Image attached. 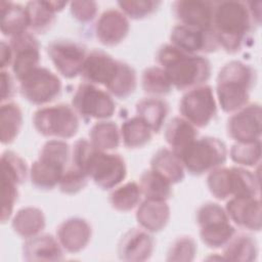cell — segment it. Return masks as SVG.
<instances>
[{
  "instance_id": "6da1fadb",
  "label": "cell",
  "mask_w": 262,
  "mask_h": 262,
  "mask_svg": "<svg viewBox=\"0 0 262 262\" xmlns=\"http://www.w3.org/2000/svg\"><path fill=\"white\" fill-rule=\"evenodd\" d=\"M261 2H214L212 30L219 47L228 53L242 50L251 32L260 25Z\"/></svg>"
},
{
  "instance_id": "7a4b0ae2",
  "label": "cell",
  "mask_w": 262,
  "mask_h": 262,
  "mask_svg": "<svg viewBox=\"0 0 262 262\" xmlns=\"http://www.w3.org/2000/svg\"><path fill=\"white\" fill-rule=\"evenodd\" d=\"M71 157V164L86 173L102 189L115 188L126 178L124 159L118 154L96 149L87 139L75 142Z\"/></svg>"
},
{
  "instance_id": "3957f363",
  "label": "cell",
  "mask_w": 262,
  "mask_h": 262,
  "mask_svg": "<svg viewBox=\"0 0 262 262\" xmlns=\"http://www.w3.org/2000/svg\"><path fill=\"white\" fill-rule=\"evenodd\" d=\"M157 60L172 87L178 90L204 85L211 77V63L206 57L183 52L171 44H165L158 50Z\"/></svg>"
},
{
  "instance_id": "277c9868",
  "label": "cell",
  "mask_w": 262,
  "mask_h": 262,
  "mask_svg": "<svg viewBox=\"0 0 262 262\" xmlns=\"http://www.w3.org/2000/svg\"><path fill=\"white\" fill-rule=\"evenodd\" d=\"M256 71L239 60L227 62L217 76V102L225 113H235L248 104L255 86Z\"/></svg>"
},
{
  "instance_id": "5b68a950",
  "label": "cell",
  "mask_w": 262,
  "mask_h": 262,
  "mask_svg": "<svg viewBox=\"0 0 262 262\" xmlns=\"http://www.w3.org/2000/svg\"><path fill=\"white\" fill-rule=\"evenodd\" d=\"M70 151V146L66 141L61 139L48 140L30 168L29 174L32 184L44 190L57 186L67 169Z\"/></svg>"
},
{
  "instance_id": "8992f818",
  "label": "cell",
  "mask_w": 262,
  "mask_h": 262,
  "mask_svg": "<svg viewBox=\"0 0 262 262\" xmlns=\"http://www.w3.org/2000/svg\"><path fill=\"white\" fill-rule=\"evenodd\" d=\"M210 192L220 201L235 196H259V178L245 167H219L207 178Z\"/></svg>"
},
{
  "instance_id": "52a82bcc",
  "label": "cell",
  "mask_w": 262,
  "mask_h": 262,
  "mask_svg": "<svg viewBox=\"0 0 262 262\" xmlns=\"http://www.w3.org/2000/svg\"><path fill=\"white\" fill-rule=\"evenodd\" d=\"M180 159L188 173L200 176L221 167L226 162L227 148L223 141L215 137L195 138Z\"/></svg>"
},
{
  "instance_id": "ba28073f",
  "label": "cell",
  "mask_w": 262,
  "mask_h": 262,
  "mask_svg": "<svg viewBox=\"0 0 262 262\" xmlns=\"http://www.w3.org/2000/svg\"><path fill=\"white\" fill-rule=\"evenodd\" d=\"M33 125L45 137L68 139L77 134L79 117L73 106L68 104L45 105L34 113Z\"/></svg>"
},
{
  "instance_id": "9c48e42d",
  "label": "cell",
  "mask_w": 262,
  "mask_h": 262,
  "mask_svg": "<svg viewBox=\"0 0 262 262\" xmlns=\"http://www.w3.org/2000/svg\"><path fill=\"white\" fill-rule=\"evenodd\" d=\"M196 223L202 242L209 248L220 249L235 233L225 209L216 203H206L196 211Z\"/></svg>"
},
{
  "instance_id": "30bf717a",
  "label": "cell",
  "mask_w": 262,
  "mask_h": 262,
  "mask_svg": "<svg viewBox=\"0 0 262 262\" xmlns=\"http://www.w3.org/2000/svg\"><path fill=\"white\" fill-rule=\"evenodd\" d=\"M2 169V208L1 221L6 222L12 215L18 196V186L23 184L30 171L26 161L17 154L6 150L1 156Z\"/></svg>"
},
{
  "instance_id": "8fae6325",
  "label": "cell",
  "mask_w": 262,
  "mask_h": 262,
  "mask_svg": "<svg viewBox=\"0 0 262 262\" xmlns=\"http://www.w3.org/2000/svg\"><path fill=\"white\" fill-rule=\"evenodd\" d=\"M72 105L76 113L85 120L104 121L111 118L116 111V103L107 91L86 82L77 87Z\"/></svg>"
},
{
  "instance_id": "7c38bea8",
  "label": "cell",
  "mask_w": 262,
  "mask_h": 262,
  "mask_svg": "<svg viewBox=\"0 0 262 262\" xmlns=\"http://www.w3.org/2000/svg\"><path fill=\"white\" fill-rule=\"evenodd\" d=\"M179 112L195 128L206 127L217 114V100L213 89L204 84L187 90L180 100Z\"/></svg>"
},
{
  "instance_id": "4fadbf2b",
  "label": "cell",
  "mask_w": 262,
  "mask_h": 262,
  "mask_svg": "<svg viewBox=\"0 0 262 262\" xmlns=\"http://www.w3.org/2000/svg\"><path fill=\"white\" fill-rule=\"evenodd\" d=\"M19 91L29 102L44 105L60 94L61 81L48 69L38 67L19 80Z\"/></svg>"
},
{
  "instance_id": "5bb4252c",
  "label": "cell",
  "mask_w": 262,
  "mask_h": 262,
  "mask_svg": "<svg viewBox=\"0 0 262 262\" xmlns=\"http://www.w3.org/2000/svg\"><path fill=\"white\" fill-rule=\"evenodd\" d=\"M47 53L56 71L67 79H73L81 74L87 56L86 48L82 44L67 39L50 42Z\"/></svg>"
},
{
  "instance_id": "9a60e30c",
  "label": "cell",
  "mask_w": 262,
  "mask_h": 262,
  "mask_svg": "<svg viewBox=\"0 0 262 262\" xmlns=\"http://www.w3.org/2000/svg\"><path fill=\"white\" fill-rule=\"evenodd\" d=\"M261 106L258 103L247 104L233 113L228 119L227 135L236 142L249 143L261 138Z\"/></svg>"
},
{
  "instance_id": "2e32d148",
  "label": "cell",
  "mask_w": 262,
  "mask_h": 262,
  "mask_svg": "<svg viewBox=\"0 0 262 262\" xmlns=\"http://www.w3.org/2000/svg\"><path fill=\"white\" fill-rule=\"evenodd\" d=\"M12 50L11 70L14 77L19 81L40 62V44L32 33L26 32L10 38L8 42Z\"/></svg>"
},
{
  "instance_id": "e0dca14e",
  "label": "cell",
  "mask_w": 262,
  "mask_h": 262,
  "mask_svg": "<svg viewBox=\"0 0 262 262\" xmlns=\"http://www.w3.org/2000/svg\"><path fill=\"white\" fill-rule=\"evenodd\" d=\"M171 45L189 53H209L219 47L213 30H199L183 25H176L170 34Z\"/></svg>"
},
{
  "instance_id": "ac0fdd59",
  "label": "cell",
  "mask_w": 262,
  "mask_h": 262,
  "mask_svg": "<svg viewBox=\"0 0 262 262\" xmlns=\"http://www.w3.org/2000/svg\"><path fill=\"white\" fill-rule=\"evenodd\" d=\"M120 62L108 53L94 49L87 53L80 75L84 82L103 86L107 90L117 76Z\"/></svg>"
},
{
  "instance_id": "d6986e66",
  "label": "cell",
  "mask_w": 262,
  "mask_h": 262,
  "mask_svg": "<svg viewBox=\"0 0 262 262\" xmlns=\"http://www.w3.org/2000/svg\"><path fill=\"white\" fill-rule=\"evenodd\" d=\"M225 211L229 220L239 228L260 231L262 219L259 196L231 198L226 203Z\"/></svg>"
},
{
  "instance_id": "ffe728a7",
  "label": "cell",
  "mask_w": 262,
  "mask_h": 262,
  "mask_svg": "<svg viewBox=\"0 0 262 262\" xmlns=\"http://www.w3.org/2000/svg\"><path fill=\"white\" fill-rule=\"evenodd\" d=\"M172 9L179 25L199 30H212L214 2L201 0L176 1L173 3Z\"/></svg>"
},
{
  "instance_id": "44dd1931",
  "label": "cell",
  "mask_w": 262,
  "mask_h": 262,
  "mask_svg": "<svg viewBox=\"0 0 262 262\" xmlns=\"http://www.w3.org/2000/svg\"><path fill=\"white\" fill-rule=\"evenodd\" d=\"M130 24L128 17L119 9L103 11L95 24V37L105 46L120 44L128 35Z\"/></svg>"
},
{
  "instance_id": "7402d4cb",
  "label": "cell",
  "mask_w": 262,
  "mask_h": 262,
  "mask_svg": "<svg viewBox=\"0 0 262 262\" xmlns=\"http://www.w3.org/2000/svg\"><path fill=\"white\" fill-rule=\"evenodd\" d=\"M155 248V239L143 228L127 230L118 245V255L125 261H145L149 259Z\"/></svg>"
},
{
  "instance_id": "603a6c76",
  "label": "cell",
  "mask_w": 262,
  "mask_h": 262,
  "mask_svg": "<svg viewBox=\"0 0 262 262\" xmlns=\"http://www.w3.org/2000/svg\"><path fill=\"white\" fill-rule=\"evenodd\" d=\"M91 225L83 218L64 220L56 229V238L63 250L78 253L84 250L91 239Z\"/></svg>"
},
{
  "instance_id": "cb8c5ba5",
  "label": "cell",
  "mask_w": 262,
  "mask_h": 262,
  "mask_svg": "<svg viewBox=\"0 0 262 262\" xmlns=\"http://www.w3.org/2000/svg\"><path fill=\"white\" fill-rule=\"evenodd\" d=\"M61 1H30L26 5L29 29L36 34H45L56 20V12H59L67 5Z\"/></svg>"
},
{
  "instance_id": "d4e9b609",
  "label": "cell",
  "mask_w": 262,
  "mask_h": 262,
  "mask_svg": "<svg viewBox=\"0 0 262 262\" xmlns=\"http://www.w3.org/2000/svg\"><path fill=\"white\" fill-rule=\"evenodd\" d=\"M62 247L50 234H38L24 244V259L27 261H58L62 259Z\"/></svg>"
},
{
  "instance_id": "484cf974",
  "label": "cell",
  "mask_w": 262,
  "mask_h": 262,
  "mask_svg": "<svg viewBox=\"0 0 262 262\" xmlns=\"http://www.w3.org/2000/svg\"><path fill=\"white\" fill-rule=\"evenodd\" d=\"M170 219V208L166 201L144 200L136 211V220L141 228L148 232H159L166 227Z\"/></svg>"
},
{
  "instance_id": "4316f807",
  "label": "cell",
  "mask_w": 262,
  "mask_h": 262,
  "mask_svg": "<svg viewBox=\"0 0 262 262\" xmlns=\"http://www.w3.org/2000/svg\"><path fill=\"white\" fill-rule=\"evenodd\" d=\"M195 138L196 128L182 117H174L165 128L166 142L179 157Z\"/></svg>"
},
{
  "instance_id": "83f0119b",
  "label": "cell",
  "mask_w": 262,
  "mask_h": 262,
  "mask_svg": "<svg viewBox=\"0 0 262 262\" xmlns=\"http://www.w3.org/2000/svg\"><path fill=\"white\" fill-rule=\"evenodd\" d=\"M1 32L9 38L28 32L29 17L25 6L11 1H1Z\"/></svg>"
},
{
  "instance_id": "f1b7e54d",
  "label": "cell",
  "mask_w": 262,
  "mask_h": 262,
  "mask_svg": "<svg viewBox=\"0 0 262 262\" xmlns=\"http://www.w3.org/2000/svg\"><path fill=\"white\" fill-rule=\"evenodd\" d=\"M150 169L158 172L172 184L180 182L184 178V166L180 157L172 149L162 147L150 160Z\"/></svg>"
},
{
  "instance_id": "f546056e",
  "label": "cell",
  "mask_w": 262,
  "mask_h": 262,
  "mask_svg": "<svg viewBox=\"0 0 262 262\" xmlns=\"http://www.w3.org/2000/svg\"><path fill=\"white\" fill-rule=\"evenodd\" d=\"M11 226L15 233L27 239L42 232L45 227V217L40 209L26 207L14 215Z\"/></svg>"
},
{
  "instance_id": "4dcf8cb0",
  "label": "cell",
  "mask_w": 262,
  "mask_h": 262,
  "mask_svg": "<svg viewBox=\"0 0 262 262\" xmlns=\"http://www.w3.org/2000/svg\"><path fill=\"white\" fill-rule=\"evenodd\" d=\"M169 112L168 104L159 97H146L136 103V116L142 119L154 133H159Z\"/></svg>"
},
{
  "instance_id": "1f68e13d",
  "label": "cell",
  "mask_w": 262,
  "mask_h": 262,
  "mask_svg": "<svg viewBox=\"0 0 262 262\" xmlns=\"http://www.w3.org/2000/svg\"><path fill=\"white\" fill-rule=\"evenodd\" d=\"M258 247L256 239L247 233H234L223 247V259L250 262L256 259Z\"/></svg>"
},
{
  "instance_id": "d6a6232c",
  "label": "cell",
  "mask_w": 262,
  "mask_h": 262,
  "mask_svg": "<svg viewBox=\"0 0 262 262\" xmlns=\"http://www.w3.org/2000/svg\"><path fill=\"white\" fill-rule=\"evenodd\" d=\"M121 139L128 148H138L147 144L154 132L148 125L138 116L127 119L120 129Z\"/></svg>"
},
{
  "instance_id": "836d02e7",
  "label": "cell",
  "mask_w": 262,
  "mask_h": 262,
  "mask_svg": "<svg viewBox=\"0 0 262 262\" xmlns=\"http://www.w3.org/2000/svg\"><path fill=\"white\" fill-rule=\"evenodd\" d=\"M172 183L154 170L144 171L139 179V187L145 200L167 201L172 195Z\"/></svg>"
},
{
  "instance_id": "e575fe53",
  "label": "cell",
  "mask_w": 262,
  "mask_h": 262,
  "mask_svg": "<svg viewBox=\"0 0 262 262\" xmlns=\"http://www.w3.org/2000/svg\"><path fill=\"white\" fill-rule=\"evenodd\" d=\"M23 125V114L18 104L7 101L1 103L0 131L1 142L9 144L17 137Z\"/></svg>"
},
{
  "instance_id": "d590c367",
  "label": "cell",
  "mask_w": 262,
  "mask_h": 262,
  "mask_svg": "<svg viewBox=\"0 0 262 262\" xmlns=\"http://www.w3.org/2000/svg\"><path fill=\"white\" fill-rule=\"evenodd\" d=\"M89 141L98 150L111 151L120 144L121 134L116 123L99 121L89 131Z\"/></svg>"
},
{
  "instance_id": "8d00e7d4",
  "label": "cell",
  "mask_w": 262,
  "mask_h": 262,
  "mask_svg": "<svg viewBox=\"0 0 262 262\" xmlns=\"http://www.w3.org/2000/svg\"><path fill=\"white\" fill-rule=\"evenodd\" d=\"M141 195L139 184L130 181L115 187L108 196V202L115 210L129 212L139 205Z\"/></svg>"
},
{
  "instance_id": "74e56055",
  "label": "cell",
  "mask_w": 262,
  "mask_h": 262,
  "mask_svg": "<svg viewBox=\"0 0 262 262\" xmlns=\"http://www.w3.org/2000/svg\"><path fill=\"white\" fill-rule=\"evenodd\" d=\"M143 91L150 97H158L168 94L173 88L165 71L161 67L146 68L141 77Z\"/></svg>"
},
{
  "instance_id": "f35d334b",
  "label": "cell",
  "mask_w": 262,
  "mask_h": 262,
  "mask_svg": "<svg viewBox=\"0 0 262 262\" xmlns=\"http://www.w3.org/2000/svg\"><path fill=\"white\" fill-rule=\"evenodd\" d=\"M137 76L135 70L128 63L121 61L117 76L108 87L107 92L117 98L125 99L136 89Z\"/></svg>"
},
{
  "instance_id": "ab89813d",
  "label": "cell",
  "mask_w": 262,
  "mask_h": 262,
  "mask_svg": "<svg viewBox=\"0 0 262 262\" xmlns=\"http://www.w3.org/2000/svg\"><path fill=\"white\" fill-rule=\"evenodd\" d=\"M230 159L242 167H255L261 160V141L234 143L229 151Z\"/></svg>"
},
{
  "instance_id": "60d3db41",
  "label": "cell",
  "mask_w": 262,
  "mask_h": 262,
  "mask_svg": "<svg viewBox=\"0 0 262 262\" xmlns=\"http://www.w3.org/2000/svg\"><path fill=\"white\" fill-rule=\"evenodd\" d=\"M88 178L86 173L71 165L64 170L58 183V187L63 193L74 194L81 191L87 185Z\"/></svg>"
},
{
  "instance_id": "b9f144b4",
  "label": "cell",
  "mask_w": 262,
  "mask_h": 262,
  "mask_svg": "<svg viewBox=\"0 0 262 262\" xmlns=\"http://www.w3.org/2000/svg\"><path fill=\"white\" fill-rule=\"evenodd\" d=\"M160 1L152 0H131L119 1L120 10L129 18L141 19L154 13L160 6Z\"/></svg>"
},
{
  "instance_id": "7bdbcfd3",
  "label": "cell",
  "mask_w": 262,
  "mask_h": 262,
  "mask_svg": "<svg viewBox=\"0 0 262 262\" xmlns=\"http://www.w3.org/2000/svg\"><path fill=\"white\" fill-rule=\"evenodd\" d=\"M196 253V244L191 236H179L168 251V261H191Z\"/></svg>"
},
{
  "instance_id": "ee69618b",
  "label": "cell",
  "mask_w": 262,
  "mask_h": 262,
  "mask_svg": "<svg viewBox=\"0 0 262 262\" xmlns=\"http://www.w3.org/2000/svg\"><path fill=\"white\" fill-rule=\"evenodd\" d=\"M97 3L94 1H73L70 9L73 17L81 23L91 21L97 13Z\"/></svg>"
},
{
  "instance_id": "f6af8a7d",
  "label": "cell",
  "mask_w": 262,
  "mask_h": 262,
  "mask_svg": "<svg viewBox=\"0 0 262 262\" xmlns=\"http://www.w3.org/2000/svg\"><path fill=\"white\" fill-rule=\"evenodd\" d=\"M1 103L9 101L15 94L14 80L6 70H1Z\"/></svg>"
},
{
  "instance_id": "bcb514c9",
  "label": "cell",
  "mask_w": 262,
  "mask_h": 262,
  "mask_svg": "<svg viewBox=\"0 0 262 262\" xmlns=\"http://www.w3.org/2000/svg\"><path fill=\"white\" fill-rule=\"evenodd\" d=\"M12 63V50L9 43L1 42V70L11 67Z\"/></svg>"
}]
</instances>
